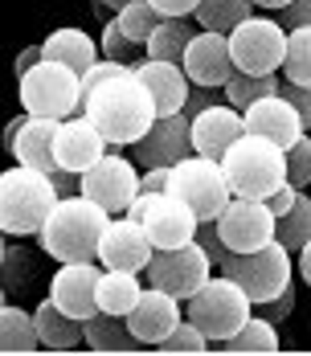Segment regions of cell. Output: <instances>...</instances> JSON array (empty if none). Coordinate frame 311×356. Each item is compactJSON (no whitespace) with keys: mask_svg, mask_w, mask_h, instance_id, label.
Returning a JSON list of instances; mask_svg holds the SVG:
<instances>
[{"mask_svg":"<svg viewBox=\"0 0 311 356\" xmlns=\"http://www.w3.org/2000/svg\"><path fill=\"white\" fill-rule=\"evenodd\" d=\"M82 115L95 119V127L103 131L111 147H131L147 136V127L156 123V99L143 86V78L136 74V66L123 74H111L106 82H99L86 99H82Z\"/></svg>","mask_w":311,"mask_h":356,"instance_id":"1","label":"cell"},{"mask_svg":"<svg viewBox=\"0 0 311 356\" xmlns=\"http://www.w3.org/2000/svg\"><path fill=\"white\" fill-rule=\"evenodd\" d=\"M106 225H111V213L99 201H90L82 193L62 197L49 221L41 225V250L58 262H95Z\"/></svg>","mask_w":311,"mask_h":356,"instance_id":"2","label":"cell"},{"mask_svg":"<svg viewBox=\"0 0 311 356\" xmlns=\"http://www.w3.org/2000/svg\"><path fill=\"white\" fill-rule=\"evenodd\" d=\"M58 201H62L58 184L41 168L17 164V168L0 172V229L13 238L41 234V225L49 221Z\"/></svg>","mask_w":311,"mask_h":356,"instance_id":"3","label":"cell"},{"mask_svg":"<svg viewBox=\"0 0 311 356\" xmlns=\"http://www.w3.org/2000/svg\"><path fill=\"white\" fill-rule=\"evenodd\" d=\"M221 168L230 177L234 197H258V201H266L271 193H278L287 184V147H278L266 136L246 131L221 156Z\"/></svg>","mask_w":311,"mask_h":356,"instance_id":"4","label":"cell"},{"mask_svg":"<svg viewBox=\"0 0 311 356\" xmlns=\"http://www.w3.org/2000/svg\"><path fill=\"white\" fill-rule=\"evenodd\" d=\"M184 316L205 332L213 344H225L250 316H254V299L242 291V283H234L230 275L209 279L197 295L184 299Z\"/></svg>","mask_w":311,"mask_h":356,"instance_id":"5","label":"cell"},{"mask_svg":"<svg viewBox=\"0 0 311 356\" xmlns=\"http://www.w3.org/2000/svg\"><path fill=\"white\" fill-rule=\"evenodd\" d=\"M17 95L21 107L29 115H45V119H70L82 111V74L70 70L66 62L41 58L29 74L17 78Z\"/></svg>","mask_w":311,"mask_h":356,"instance_id":"6","label":"cell"},{"mask_svg":"<svg viewBox=\"0 0 311 356\" xmlns=\"http://www.w3.org/2000/svg\"><path fill=\"white\" fill-rule=\"evenodd\" d=\"M168 193H176L201 221H217L221 209L234 201V188H230V177L221 168V160L213 156H184L180 164H173V184Z\"/></svg>","mask_w":311,"mask_h":356,"instance_id":"7","label":"cell"},{"mask_svg":"<svg viewBox=\"0 0 311 356\" xmlns=\"http://www.w3.org/2000/svg\"><path fill=\"white\" fill-rule=\"evenodd\" d=\"M221 275H230L234 283H242V291L254 299V307H262V303H271L275 295H282L291 286L295 266H291V250L275 238V242H266L262 250L230 254L221 262Z\"/></svg>","mask_w":311,"mask_h":356,"instance_id":"8","label":"cell"},{"mask_svg":"<svg viewBox=\"0 0 311 356\" xmlns=\"http://www.w3.org/2000/svg\"><path fill=\"white\" fill-rule=\"evenodd\" d=\"M287 37L291 29L282 21L271 17H246L242 25L230 33V54H234V66L242 74H278L287 62Z\"/></svg>","mask_w":311,"mask_h":356,"instance_id":"9","label":"cell"},{"mask_svg":"<svg viewBox=\"0 0 311 356\" xmlns=\"http://www.w3.org/2000/svg\"><path fill=\"white\" fill-rule=\"evenodd\" d=\"M209 270H213V258L205 254V246L189 242V246H176V250H156L143 279H147V286H160L176 299H189L213 279Z\"/></svg>","mask_w":311,"mask_h":356,"instance_id":"10","label":"cell"},{"mask_svg":"<svg viewBox=\"0 0 311 356\" xmlns=\"http://www.w3.org/2000/svg\"><path fill=\"white\" fill-rule=\"evenodd\" d=\"M139 177L136 164L127 160V156H115V152H106L99 164H90L82 180H78V193L82 197H90V201H99L106 213H127V205L136 201L139 193Z\"/></svg>","mask_w":311,"mask_h":356,"instance_id":"11","label":"cell"},{"mask_svg":"<svg viewBox=\"0 0 311 356\" xmlns=\"http://www.w3.org/2000/svg\"><path fill=\"white\" fill-rule=\"evenodd\" d=\"M217 229L234 254H250V250H262L266 242H275L278 217L258 197H234L217 217Z\"/></svg>","mask_w":311,"mask_h":356,"instance_id":"12","label":"cell"},{"mask_svg":"<svg viewBox=\"0 0 311 356\" xmlns=\"http://www.w3.org/2000/svg\"><path fill=\"white\" fill-rule=\"evenodd\" d=\"M136 147V164L139 168H173L184 156H193V119L184 111L173 115H156V123L147 127V136Z\"/></svg>","mask_w":311,"mask_h":356,"instance_id":"13","label":"cell"},{"mask_svg":"<svg viewBox=\"0 0 311 356\" xmlns=\"http://www.w3.org/2000/svg\"><path fill=\"white\" fill-rule=\"evenodd\" d=\"M152 254H156V242H152V234L143 229V221L136 217H111V225H106L103 234V246H99V262H103L106 270H147V262H152Z\"/></svg>","mask_w":311,"mask_h":356,"instance_id":"14","label":"cell"},{"mask_svg":"<svg viewBox=\"0 0 311 356\" xmlns=\"http://www.w3.org/2000/svg\"><path fill=\"white\" fill-rule=\"evenodd\" d=\"M99 266L95 262H62L58 266V275L49 279V299L74 316V320H90V316H99Z\"/></svg>","mask_w":311,"mask_h":356,"instance_id":"15","label":"cell"},{"mask_svg":"<svg viewBox=\"0 0 311 356\" xmlns=\"http://www.w3.org/2000/svg\"><path fill=\"white\" fill-rule=\"evenodd\" d=\"M184 74L193 78V86H209V90H225V82L234 78V54H230V33H213L201 29L193 37L189 54H184Z\"/></svg>","mask_w":311,"mask_h":356,"instance_id":"16","label":"cell"},{"mask_svg":"<svg viewBox=\"0 0 311 356\" xmlns=\"http://www.w3.org/2000/svg\"><path fill=\"white\" fill-rule=\"evenodd\" d=\"M143 229L152 234L156 250H176V246H189L197 242V229H201V217L193 213L176 193H160L152 201V209L139 217Z\"/></svg>","mask_w":311,"mask_h":356,"instance_id":"17","label":"cell"},{"mask_svg":"<svg viewBox=\"0 0 311 356\" xmlns=\"http://www.w3.org/2000/svg\"><path fill=\"white\" fill-rule=\"evenodd\" d=\"M180 303L184 299H176V295L160 291V286H143V295H139L136 312L127 316V323H131V332H136L147 348H160L173 336L176 323L184 320V307Z\"/></svg>","mask_w":311,"mask_h":356,"instance_id":"18","label":"cell"},{"mask_svg":"<svg viewBox=\"0 0 311 356\" xmlns=\"http://www.w3.org/2000/svg\"><path fill=\"white\" fill-rule=\"evenodd\" d=\"M106 147H111V140L95 127V119H86L82 111L70 115V119H62V127H58V164H62L66 172H78V177H82L90 164L103 160Z\"/></svg>","mask_w":311,"mask_h":356,"instance_id":"19","label":"cell"},{"mask_svg":"<svg viewBox=\"0 0 311 356\" xmlns=\"http://www.w3.org/2000/svg\"><path fill=\"white\" fill-rule=\"evenodd\" d=\"M238 136H246V115L234 103H213L193 119V152L197 156L221 160Z\"/></svg>","mask_w":311,"mask_h":356,"instance_id":"20","label":"cell"},{"mask_svg":"<svg viewBox=\"0 0 311 356\" xmlns=\"http://www.w3.org/2000/svg\"><path fill=\"white\" fill-rule=\"evenodd\" d=\"M242 115H246V131L266 136V140H275L278 147H291V143L308 131L303 115L291 107V99H282V95H266V99H258L254 107H246Z\"/></svg>","mask_w":311,"mask_h":356,"instance_id":"21","label":"cell"},{"mask_svg":"<svg viewBox=\"0 0 311 356\" xmlns=\"http://www.w3.org/2000/svg\"><path fill=\"white\" fill-rule=\"evenodd\" d=\"M58 127L62 119H45V115H29L21 136L13 143V160L17 164H29V168H41V172H58Z\"/></svg>","mask_w":311,"mask_h":356,"instance_id":"22","label":"cell"},{"mask_svg":"<svg viewBox=\"0 0 311 356\" xmlns=\"http://www.w3.org/2000/svg\"><path fill=\"white\" fill-rule=\"evenodd\" d=\"M136 74L143 78V86L152 90L160 115H173V111H184V99L193 90V78L184 74L180 62H160V58H143L136 66Z\"/></svg>","mask_w":311,"mask_h":356,"instance_id":"23","label":"cell"},{"mask_svg":"<svg viewBox=\"0 0 311 356\" xmlns=\"http://www.w3.org/2000/svg\"><path fill=\"white\" fill-rule=\"evenodd\" d=\"M33 320H37V332H41V344H45L49 353H70V348L86 344V323L66 316L54 299H41V303H37Z\"/></svg>","mask_w":311,"mask_h":356,"instance_id":"24","label":"cell"},{"mask_svg":"<svg viewBox=\"0 0 311 356\" xmlns=\"http://www.w3.org/2000/svg\"><path fill=\"white\" fill-rule=\"evenodd\" d=\"M41 54L45 58H54V62H66L70 70L86 74L99 58H103V49H99V41L90 33H82V29H54V33L41 41Z\"/></svg>","mask_w":311,"mask_h":356,"instance_id":"25","label":"cell"},{"mask_svg":"<svg viewBox=\"0 0 311 356\" xmlns=\"http://www.w3.org/2000/svg\"><path fill=\"white\" fill-rule=\"evenodd\" d=\"M147 279H139V270H106L99 275V312L106 316H131L143 295Z\"/></svg>","mask_w":311,"mask_h":356,"instance_id":"26","label":"cell"},{"mask_svg":"<svg viewBox=\"0 0 311 356\" xmlns=\"http://www.w3.org/2000/svg\"><path fill=\"white\" fill-rule=\"evenodd\" d=\"M86 348H95V353H136V348H147V344L131 332L127 316L99 312V316L86 320Z\"/></svg>","mask_w":311,"mask_h":356,"instance_id":"27","label":"cell"},{"mask_svg":"<svg viewBox=\"0 0 311 356\" xmlns=\"http://www.w3.org/2000/svg\"><path fill=\"white\" fill-rule=\"evenodd\" d=\"M197 33H201L197 21H189V17H164V21L156 25V33L147 37V58L184 62V54H189V45H193Z\"/></svg>","mask_w":311,"mask_h":356,"instance_id":"28","label":"cell"},{"mask_svg":"<svg viewBox=\"0 0 311 356\" xmlns=\"http://www.w3.org/2000/svg\"><path fill=\"white\" fill-rule=\"evenodd\" d=\"M0 348L4 353H37V348H45L33 312H21L17 303L0 307Z\"/></svg>","mask_w":311,"mask_h":356,"instance_id":"29","label":"cell"},{"mask_svg":"<svg viewBox=\"0 0 311 356\" xmlns=\"http://www.w3.org/2000/svg\"><path fill=\"white\" fill-rule=\"evenodd\" d=\"M278 323L266 316H250V320L221 344V353H278Z\"/></svg>","mask_w":311,"mask_h":356,"instance_id":"30","label":"cell"},{"mask_svg":"<svg viewBox=\"0 0 311 356\" xmlns=\"http://www.w3.org/2000/svg\"><path fill=\"white\" fill-rule=\"evenodd\" d=\"M250 8H254V0H201L193 21L201 29H213V33H234L250 17Z\"/></svg>","mask_w":311,"mask_h":356,"instance_id":"31","label":"cell"},{"mask_svg":"<svg viewBox=\"0 0 311 356\" xmlns=\"http://www.w3.org/2000/svg\"><path fill=\"white\" fill-rule=\"evenodd\" d=\"M278 74H242V70H234V78L225 82V99L234 103L238 111L246 107H254L258 99H266V95H278Z\"/></svg>","mask_w":311,"mask_h":356,"instance_id":"32","label":"cell"},{"mask_svg":"<svg viewBox=\"0 0 311 356\" xmlns=\"http://www.w3.org/2000/svg\"><path fill=\"white\" fill-rule=\"evenodd\" d=\"M275 238L291 250V254H299V250L311 242V197H308V193H299V201L278 217Z\"/></svg>","mask_w":311,"mask_h":356,"instance_id":"33","label":"cell"},{"mask_svg":"<svg viewBox=\"0 0 311 356\" xmlns=\"http://www.w3.org/2000/svg\"><path fill=\"white\" fill-rule=\"evenodd\" d=\"M115 21H119V29L131 37V41H139V45L147 49V37L156 33V25H160L164 17L156 13L152 0H131V4H123V8L115 13Z\"/></svg>","mask_w":311,"mask_h":356,"instance_id":"34","label":"cell"},{"mask_svg":"<svg viewBox=\"0 0 311 356\" xmlns=\"http://www.w3.org/2000/svg\"><path fill=\"white\" fill-rule=\"evenodd\" d=\"M287 82L311 86V25H295L287 37V62H282Z\"/></svg>","mask_w":311,"mask_h":356,"instance_id":"35","label":"cell"},{"mask_svg":"<svg viewBox=\"0 0 311 356\" xmlns=\"http://www.w3.org/2000/svg\"><path fill=\"white\" fill-rule=\"evenodd\" d=\"M99 49H103V58H115V62H127V66H139L143 58H147V49L139 45V41H131V37L119 29V21L111 17L103 25V41H99Z\"/></svg>","mask_w":311,"mask_h":356,"instance_id":"36","label":"cell"},{"mask_svg":"<svg viewBox=\"0 0 311 356\" xmlns=\"http://www.w3.org/2000/svg\"><path fill=\"white\" fill-rule=\"evenodd\" d=\"M209 344H213V340H209L205 332H201L197 323L184 316V320H180V323L173 327V336H168V340L160 344V353H213Z\"/></svg>","mask_w":311,"mask_h":356,"instance_id":"37","label":"cell"},{"mask_svg":"<svg viewBox=\"0 0 311 356\" xmlns=\"http://www.w3.org/2000/svg\"><path fill=\"white\" fill-rule=\"evenodd\" d=\"M287 180H291L295 188L311 184V136L308 131L287 147Z\"/></svg>","mask_w":311,"mask_h":356,"instance_id":"38","label":"cell"},{"mask_svg":"<svg viewBox=\"0 0 311 356\" xmlns=\"http://www.w3.org/2000/svg\"><path fill=\"white\" fill-rule=\"evenodd\" d=\"M0 262H4V283H8V291H21V286H25V270H29L25 250L21 246H4Z\"/></svg>","mask_w":311,"mask_h":356,"instance_id":"39","label":"cell"},{"mask_svg":"<svg viewBox=\"0 0 311 356\" xmlns=\"http://www.w3.org/2000/svg\"><path fill=\"white\" fill-rule=\"evenodd\" d=\"M197 242L205 246V254L213 258V266H221L234 250L225 246V238H221V229H217V221H201V229H197Z\"/></svg>","mask_w":311,"mask_h":356,"instance_id":"40","label":"cell"},{"mask_svg":"<svg viewBox=\"0 0 311 356\" xmlns=\"http://www.w3.org/2000/svg\"><path fill=\"white\" fill-rule=\"evenodd\" d=\"M278 95L282 99H291V107L303 115V123L311 127V86H299V82H282L278 86Z\"/></svg>","mask_w":311,"mask_h":356,"instance_id":"41","label":"cell"},{"mask_svg":"<svg viewBox=\"0 0 311 356\" xmlns=\"http://www.w3.org/2000/svg\"><path fill=\"white\" fill-rule=\"evenodd\" d=\"M258 312H262V316H266V320L282 323V320H287V316H291V312H295V283L287 286V291H282V295H275V299H271V303H262V307H258Z\"/></svg>","mask_w":311,"mask_h":356,"instance_id":"42","label":"cell"},{"mask_svg":"<svg viewBox=\"0 0 311 356\" xmlns=\"http://www.w3.org/2000/svg\"><path fill=\"white\" fill-rule=\"evenodd\" d=\"M168 184H173V168H143L139 193H168Z\"/></svg>","mask_w":311,"mask_h":356,"instance_id":"43","label":"cell"},{"mask_svg":"<svg viewBox=\"0 0 311 356\" xmlns=\"http://www.w3.org/2000/svg\"><path fill=\"white\" fill-rule=\"evenodd\" d=\"M299 193H303V188H295V184L287 180V184H282L278 193H271V197H266V205H271V213H275V217H282L287 209H291V205H295V201H299Z\"/></svg>","mask_w":311,"mask_h":356,"instance_id":"44","label":"cell"},{"mask_svg":"<svg viewBox=\"0 0 311 356\" xmlns=\"http://www.w3.org/2000/svg\"><path fill=\"white\" fill-rule=\"evenodd\" d=\"M287 29H295V25H311V0H291L287 8H282V17H278Z\"/></svg>","mask_w":311,"mask_h":356,"instance_id":"45","label":"cell"},{"mask_svg":"<svg viewBox=\"0 0 311 356\" xmlns=\"http://www.w3.org/2000/svg\"><path fill=\"white\" fill-rule=\"evenodd\" d=\"M213 103H217V99L209 95V86H193V90H189V99H184V115H189V119H197V115H201L205 107H213Z\"/></svg>","mask_w":311,"mask_h":356,"instance_id":"46","label":"cell"},{"mask_svg":"<svg viewBox=\"0 0 311 356\" xmlns=\"http://www.w3.org/2000/svg\"><path fill=\"white\" fill-rule=\"evenodd\" d=\"M160 17H193L201 0H152Z\"/></svg>","mask_w":311,"mask_h":356,"instance_id":"47","label":"cell"},{"mask_svg":"<svg viewBox=\"0 0 311 356\" xmlns=\"http://www.w3.org/2000/svg\"><path fill=\"white\" fill-rule=\"evenodd\" d=\"M41 58H45V54H41V45H29V49H21V58H17V78H21V74H29L37 62H41Z\"/></svg>","mask_w":311,"mask_h":356,"instance_id":"48","label":"cell"},{"mask_svg":"<svg viewBox=\"0 0 311 356\" xmlns=\"http://www.w3.org/2000/svg\"><path fill=\"white\" fill-rule=\"evenodd\" d=\"M25 119H29V111L4 123V152H13V143H17V136H21V127H25Z\"/></svg>","mask_w":311,"mask_h":356,"instance_id":"49","label":"cell"},{"mask_svg":"<svg viewBox=\"0 0 311 356\" xmlns=\"http://www.w3.org/2000/svg\"><path fill=\"white\" fill-rule=\"evenodd\" d=\"M299 279H303V283L311 286V242L303 250H299Z\"/></svg>","mask_w":311,"mask_h":356,"instance_id":"50","label":"cell"},{"mask_svg":"<svg viewBox=\"0 0 311 356\" xmlns=\"http://www.w3.org/2000/svg\"><path fill=\"white\" fill-rule=\"evenodd\" d=\"M123 4H131V0H95V13H99V17H103L106 8H111V13H119Z\"/></svg>","mask_w":311,"mask_h":356,"instance_id":"51","label":"cell"},{"mask_svg":"<svg viewBox=\"0 0 311 356\" xmlns=\"http://www.w3.org/2000/svg\"><path fill=\"white\" fill-rule=\"evenodd\" d=\"M291 0H254V8H275V13H282Z\"/></svg>","mask_w":311,"mask_h":356,"instance_id":"52","label":"cell"}]
</instances>
